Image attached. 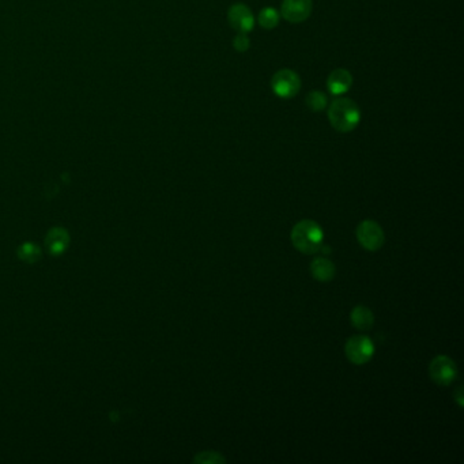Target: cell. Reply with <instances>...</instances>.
I'll return each instance as SVG.
<instances>
[{
    "instance_id": "8fae6325",
    "label": "cell",
    "mask_w": 464,
    "mask_h": 464,
    "mask_svg": "<svg viewBox=\"0 0 464 464\" xmlns=\"http://www.w3.org/2000/svg\"><path fill=\"white\" fill-rule=\"evenodd\" d=\"M68 244H70V235H68V232L63 228H53L51 232L48 233L45 238V245L51 255L63 253L68 248Z\"/></svg>"
},
{
    "instance_id": "ac0fdd59",
    "label": "cell",
    "mask_w": 464,
    "mask_h": 464,
    "mask_svg": "<svg viewBox=\"0 0 464 464\" xmlns=\"http://www.w3.org/2000/svg\"><path fill=\"white\" fill-rule=\"evenodd\" d=\"M462 391H463V389H462V387H459V388H458V391H456V392H454V398L456 399V402L459 403V406H461V407H463V395H462Z\"/></svg>"
},
{
    "instance_id": "4fadbf2b",
    "label": "cell",
    "mask_w": 464,
    "mask_h": 464,
    "mask_svg": "<svg viewBox=\"0 0 464 464\" xmlns=\"http://www.w3.org/2000/svg\"><path fill=\"white\" fill-rule=\"evenodd\" d=\"M18 257L26 263H36L41 259V249L33 242H25L18 248Z\"/></svg>"
},
{
    "instance_id": "9a60e30c",
    "label": "cell",
    "mask_w": 464,
    "mask_h": 464,
    "mask_svg": "<svg viewBox=\"0 0 464 464\" xmlns=\"http://www.w3.org/2000/svg\"><path fill=\"white\" fill-rule=\"evenodd\" d=\"M305 103H307V107L309 108V111L312 112H322L326 109L327 104H328V100H327V96L319 90H315V92H311L308 93L307 99H305Z\"/></svg>"
},
{
    "instance_id": "9c48e42d",
    "label": "cell",
    "mask_w": 464,
    "mask_h": 464,
    "mask_svg": "<svg viewBox=\"0 0 464 464\" xmlns=\"http://www.w3.org/2000/svg\"><path fill=\"white\" fill-rule=\"evenodd\" d=\"M352 86V77L345 68L334 70L327 79V89L333 96H344Z\"/></svg>"
},
{
    "instance_id": "7a4b0ae2",
    "label": "cell",
    "mask_w": 464,
    "mask_h": 464,
    "mask_svg": "<svg viewBox=\"0 0 464 464\" xmlns=\"http://www.w3.org/2000/svg\"><path fill=\"white\" fill-rule=\"evenodd\" d=\"M328 120L338 132H351L361 121L359 107L350 99L339 97L328 108Z\"/></svg>"
},
{
    "instance_id": "30bf717a",
    "label": "cell",
    "mask_w": 464,
    "mask_h": 464,
    "mask_svg": "<svg viewBox=\"0 0 464 464\" xmlns=\"http://www.w3.org/2000/svg\"><path fill=\"white\" fill-rule=\"evenodd\" d=\"M311 274L319 282H330L335 278L337 268H335V264L330 259L320 256L312 260Z\"/></svg>"
},
{
    "instance_id": "2e32d148",
    "label": "cell",
    "mask_w": 464,
    "mask_h": 464,
    "mask_svg": "<svg viewBox=\"0 0 464 464\" xmlns=\"http://www.w3.org/2000/svg\"><path fill=\"white\" fill-rule=\"evenodd\" d=\"M228 462L224 455L220 452L214 451H206V452H199L194 458V463L196 464H225Z\"/></svg>"
},
{
    "instance_id": "277c9868",
    "label": "cell",
    "mask_w": 464,
    "mask_h": 464,
    "mask_svg": "<svg viewBox=\"0 0 464 464\" xmlns=\"http://www.w3.org/2000/svg\"><path fill=\"white\" fill-rule=\"evenodd\" d=\"M429 376L437 385L448 387L458 377L456 362L448 355H437L429 363Z\"/></svg>"
},
{
    "instance_id": "ba28073f",
    "label": "cell",
    "mask_w": 464,
    "mask_h": 464,
    "mask_svg": "<svg viewBox=\"0 0 464 464\" xmlns=\"http://www.w3.org/2000/svg\"><path fill=\"white\" fill-rule=\"evenodd\" d=\"M229 23L238 33L248 34L255 27V16L249 7L244 4H234L228 12Z\"/></svg>"
},
{
    "instance_id": "6da1fadb",
    "label": "cell",
    "mask_w": 464,
    "mask_h": 464,
    "mask_svg": "<svg viewBox=\"0 0 464 464\" xmlns=\"http://www.w3.org/2000/svg\"><path fill=\"white\" fill-rule=\"evenodd\" d=\"M290 238L297 250L305 255H312L322 249L324 232L318 222L312 220H302L294 225Z\"/></svg>"
},
{
    "instance_id": "e0dca14e",
    "label": "cell",
    "mask_w": 464,
    "mask_h": 464,
    "mask_svg": "<svg viewBox=\"0 0 464 464\" xmlns=\"http://www.w3.org/2000/svg\"><path fill=\"white\" fill-rule=\"evenodd\" d=\"M249 45H250V41L248 38L246 34L244 33H238L234 38H233V47L234 49H237L238 52H245L249 49Z\"/></svg>"
},
{
    "instance_id": "3957f363",
    "label": "cell",
    "mask_w": 464,
    "mask_h": 464,
    "mask_svg": "<svg viewBox=\"0 0 464 464\" xmlns=\"http://www.w3.org/2000/svg\"><path fill=\"white\" fill-rule=\"evenodd\" d=\"M271 88L276 97L289 100L298 94L301 89V79L298 74L292 70H279L271 79Z\"/></svg>"
},
{
    "instance_id": "5b68a950",
    "label": "cell",
    "mask_w": 464,
    "mask_h": 464,
    "mask_svg": "<svg viewBox=\"0 0 464 464\" xmlns=\"http://www.w3.org/2000/svg\"><path fill=\"white\" fill-rule=\"evenodd\" d=\"M355 235L361 246L372 252L378 250L385 242V235L381 227L372 220L362 221L355 229Z\"/></svg>"
},
{
    "instance_id": "7c38bea8",
    "label": "cell",
    "mask_w": 464,
    "mask_h": 464,
    "mask_svg": "<svg viewBox=\"0 0 464 464\" xmlns=\"http://www.w3.org/2000/svg\"><path fill=\"white\" fill-rule=\"evenodd\" d=\"M350 320H351L352 327L359 331H368L374 324L373 312L368 307H363V305H358L351 311Z\"/></svg>"
},
{
    "instance_id": "8992f818",
    "label": "cell",
    "mask_w": 464,
    "mask_h": 464,
    "mask_svg": "<svg viewBox=\"0 0 464 464\" xmlns=\"http://www.w3.org/2000/svg\"><path fill=\"white\" fill-rule=\"evenodd\" d=\"M345 354L354 365H365L374 354L373 342L365 335L351 337L345 345Z\"/></svg>"
},
{
    "instance_id": "52a82bcc",
    "label": "cell",
    "mask_w": 464,
    "mask_h": 464,
    "mask_svg": "<svg viewBox=\"0 0 464 464\" xmlns=\"http://www.w3.org/2000/svg\"><path fill=\"white\" fill-rule=\"evenodd\" d=\"M312 0H283L281 12L290 23H301L311 16Z\"/></svg>"
},
{
    "instance_id": "5bb4252c",
    "label": "cell",
    "mask_w": 464,
    "mask_h": 464,
    "mask_svg": "<svg viewBox=\"0 0 464 464\" xmlns=\"http://www.w3.org/2000/svg\"><path fill=\"white\" fill-rule=\"evenodd\" d=\"M257 22L264 29H274L279 23V12L274 7H266L260 11L257 16Z\"/></svg>"
}]
</instances>
